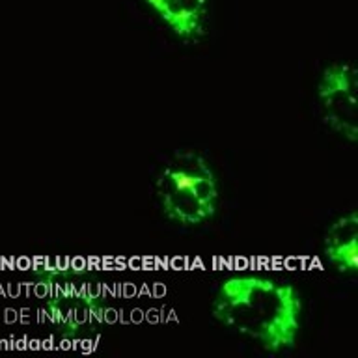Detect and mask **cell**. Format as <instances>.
<instances>
[{"label": "cell", "instance_id": "6da1fadb", "mask_svg": "<svg viewBox=\"0 0 358 358\" xmlns=\"http://www.w3.org/2000/svg\"><path fill=\"white\" fill-rule=\"evenodd\" d=\"M213 317L267 352H285L299 341L302 299L287 282L265 276L224 280L213 301Z\"/></svg>", "mask_w": 358, "mask_h": 358}, {"label": "cell", "instance_id": "7a4b0ae2", "mask_svg": "<svg viewBox=\"0 0 358 358\" xmlns=\"http://www.w3.org/2000/svg\"><path fill=\"white\" fill-rule=\"evenodd\" d=\"M155 190L162 213L183 226L215 217L218 183L209 162L194 150L176 151L157 173Z\"/></svg>", "mask_w": 358, "mask_h": 358}, {"label": "cell", "instance_id": "3957f363", "mask_svg": "<svg viewBox=\"0 0 358 358\" xmlns=\"http://www.w3.org/2000/svg\"><path fill=\"white\" fill-rule=\"evenodd\" d=\"M324 125L347 142L358 140V71L351 62L330 64L317 84Z\"/></svg>", "mask_w": 358, "mask_h": 358}, {"label": "cell", "instance_id": "277c9868", "mask_svg": "<svg viewBox=\"0 0 358 358\" xmlns=\"http://www.w3.org/2000/svg\"><path fill=\"white\" fill-rule=\"evenodd\" d=\"M178 38L196 41L206 32L207 0H145Z\"/></svg>", "mask_w": 358, "mask_h": 358}, {"label": "cell", "instance_id": "5b68a950", "mask_svg": "<svg viewBox=\"0 0 358 358\" xmlns=\"http://www.w3.org/2000/svg\"><path fill=\"white\" fill-rule=\"evenodd\" d=\"M324 256L341 273L358 271V213L351 211L330 224L323 243Z\"/></svg>", "mask_w": 358, "mask_h": 358}, {"label": "cell", "instance_id": "8992f818", "mask_svg": "<svg viewBox=\"0 0 358 358\" xmlns=\"http://www.w3.org/2000/svg\"><path fill=\"white\" fill-rule=\"evenodd\" d=\"M80 295H60L50 302V317L55 319V323L64 330L75 332L83 324L90 321V304L83 301Z\"/></svg>", "mask_w": 358, "mask_h": 358}]
</instances>
